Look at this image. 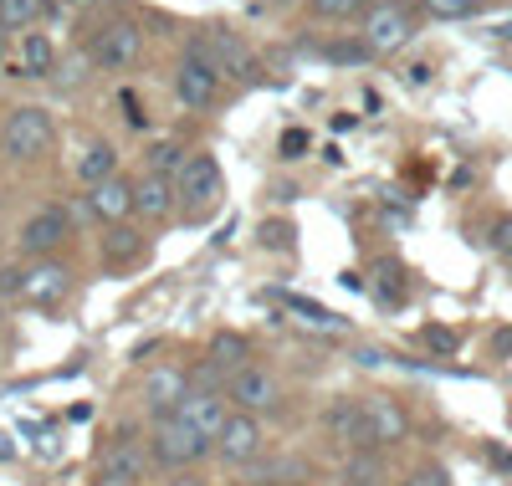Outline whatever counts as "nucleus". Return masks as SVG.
<instances>
[{
	"mask_svg": "<svg viewBox=\"0 0 512 486\" xmlns=\"http://www.w3.org/2000/svg\"><path fill=\"white\" fill-rule=\"evenodd\" d=\"M349 486H374V481H349Z\"/></svg>",
	"mask_w": 512,
	"mask_h": 486,
	"instance_id": "e433bc0d",
	"label": "nucleus"
},
{
	"mask_svg": "<svg viewBox=\"0 0 512 486\" xmlns=\"http://www.w3.org/2000/svg\"><path fill=\"white\" fill-rule=\"evenodd\" d=\"M175 420H180L190 435H200V440H210V446H216V435H221L226 420H231L226 389H190V394H185V405L175 410Z\"/></svg>",
	"mask_w": 512,
	"mask_h": 486,
	"instance_id": "20e7f679",
	"label": "nucleus"
},
{
	"mask_svg": "<svg viewBox=\"0 0 512 486\" xmlns=\"http://www.w3.org/2000/svg\"><path fill=\"white\" fill-rule=\"evenodd\" d=\"M0 292H6V297H26V272L6 267V272H0Z\"/></svg>",
	"mask_w": 512,
	"mask_h": 486,
	"instance_id": "7c9ffc66",
	"label": "nucleus"
},
{
	"mask_svg": "<svg viewBox=\"0 0 512 486\" xmlns=\"http://www.w3.org/2000/svg\"><path fill=\"white\" fill-rule=\"evenodd\" d=\"M41 11H47V0H0V31H31L41 21Z\"/></svg>",
	"mask_w": 512,
	"mask_h": 486,
	"instance_id": "412c9836",
	"label": "nucleus"
},
{
	"mask_svg": "<svg viewBox=\"0 0 512 486\" xmlns=\"http://www.w3.org/2000/svg\"><path fill=\"white\" fill-rule=\"evenodd\" d=\"M400 486H451V476H446L441 466H420V471H410Z\"/></svg>",
	"mask_w": 512,
	"mask_h": 486,
	"instance_id": "c85d7f7f",
	"label": "nucleus"
},
{
	"mask_svg": "<svg viewBox=\"0 0 512 486\" xmlns=\"http://www.w3.org/2000/svg\"><path fill=\"white\" fill-rule=\"evenodd\" d=\"M200 52L210 57V62H216V72L226 77H251V52L241 47V36L236 31H226V26H210L205 31V41H200Z\"/></svg>",
	"mask_w": 512,
	"mask_h": 486,
	"instance_id": "ddd939ff",
	"label": "nucleus"
},
{
	"mask_svg": "<svg viewBox=\"0 0 512 486\" xmlns=\"http://www.w3.org/2000/svg\"><path fill=\"white\" fill-rule=\"evenodd\" d=\"M0 144H6V154L11 159H41L52 144H57V128H52V113L47 108H11V118H6V134H0Z\"/></svg>",
	"mask_w": 512,
	"mask_h": 486,
	"instance_id": "f03ea898",
	"label": "nucleus"
},
{
	"mask_svg": "<svg viewBox=\"0 0 512 486\" xmlns=\"http://www.w3.org/2000/svg\"><path fill=\"white\" fill-rule=\"evenodd\" d=\"M410 36H415V16L405 6H395V0L364 11V47L374 57H395L400 47H410Z\"/></svg>",
	"mask_w": 512,
	"mask_h": 486,
	"instance_id": "7ed1b4c3",
	"label": "nucleus"
},
{
	"mask_svg": "<svg viewBox=\"0 0 512 486\" xmlns=\"http://www.w3.org/2000/svg\"><path fill=\"white\" fill-rule=\"evenodd\" d=\"M308 6H313L318 16H328V21H349V16L369 11V0H308Z\"/></svg>",
	"mask_w": 512,
	"mask_h": 486,
	"instance_id": "bb28decb",
	"label": "nucleus"
},
{
	"mask_svg": "<svg viewBox=\"0 0 512 486\" xmlns=\"http://www.w3.org/2000/svg\"><path fill=\"white\" fill-rule=\"evenodd\" d=\"M226 400H236V410H241V415L277 410L282 384H277V374H272V369H262V364H241V369L226 379Z\"/></svg>",
	"mask_w": 512,
	"mask_h": 486,
	"instance_id": "39448f33",
	"label": "nucleus"
},
{
	"mask_svg": "<svg viewBox=\"0 0 512 486\" xmlns=\"http://www.w3.org/2000/svg\"><path fill=\"white\" fill-rule=\"evenodd\" d=\"M103 251H108V261L128 267V261H139V251H144V236H139L134 226H108V236H103Z\"/></svg>",
	"mask_w": 512,
	"mask_h": 486,
	"instance_id": "4be33fe9",
	"label": "nucleus"
},
{
	"mask_svg": "<svg viewBox=\"0 0 512 486\" xmlns=\"http://www.w3.org/2000/svg\"><path fill=\"white\" fill-rule=\"evenodd\" d=\"M88 205H93V215L98 220H108V226H123L128 215H134V185L128 180H103V185H93V195H88Z\"/></svg>",
	"mask_w": 512,
	"mask_h": 486,
	"instance_id": "dca6fc26",
	"label": "nucleus"
},
{
	"mask_svg": "<svg viewBox=\"0 0 512 486\" xmlns=\"http://www.w3.org/2000/svg\"><path fill=\"white\" fill-rule=\"evenodd\" d=\"M287 307H292V313H303V323H318V328H344V318H338V313H328V307H318V302H308V297H282Z\"/></svg>",
	"mask_w": 512,
	"mask_h": 486,
	"instance_id": "a878e982",
	"label": "nucleus"
},
{
	"mask_svg": "<svg viewBox=\"0 0 512 486\" xmlns=\"http://www.w3.org/2000/svg\"><path fill=\"white\" fill-rule=\"evenodd\" d=\"M216 456H221L226 466H246V461H256V456H262V425L236 410V415L226 420V430L216 435Z\"/></svg>",
	"mask_w": 512,
	"mask_h": 486,
	"instance_id": "9d476101",
	"label": "nucleus"
},
{
	"mask_svg": "<svg viewBox=\"0 0 512 486\" xmlns=\"http://www.w3.org/2000/svg\"><path fill=\"white\" fill-rule=\"evenodd\" d=\"M144 52V31L134 21H113L93 36V62L108 67V72H123V67H134Z\"/></svg>",
	"mask_w": 512,
	"mask_h": 486,
	"instance_id": "6e6552de",
	"label": "nucleus"
},
{
	"mask_svg": "<svg viewBox=\"0 0 512 486\" xmlns=\"http://www.w3.org/2000/svg\"><path fill=\"white\" fill-rule=\"evenodd\" d=\"M303 149H308V134H303V128H287V134H282V159H297Z\"/></svg>",
	"mask_w": 512,
	"mask_h": 486,
	"instance_id": "2f4dec72",
	"label": "nucleus"
},
{
	"mask_svg": "<svg viewBox=\"0 0 512 486\" xmlns=\"http://www.w3.org/2000/svg\"><path fill=\"white\" fill-rule=\"evenodd\" d=\"M149 476V451L139 440H118V446L103 456V481L98 486H139Z\"/></svg>",
	"mask_w": 512,
	"mask_h": 486,
	"instance_id": "f8f14e48",
	"label": "nucleus"
},
{
	"mask_svg": "<svg viewBox=\"0 0 512 486\" xmlns=\"http://www.w3.org/2000/svg\"><path fill=\"white\" fill-rule=\"evenodd\" d=\"M425 343L441 348V353H451V348H456V333H446V328H425Z\"/></svg>",
	"mask_w": 512,
	"mask_h": 486,
	"instance_id": "473e14b6",
	"label": "nucleus"
},
{
	"mask_svg": "<svg viewBox=\"0 0 512 486\" xmlns=\"http://www.w3.org/2000/svg\"><path fill=\"white\" fill-rule=\"evenodd\" d=\"M175 93H180V103L195 108V113L221 98V72H216V62H210L200 47L185 52V62H180V72H175Z\"/></svg>",
	"mask_w": 512,
	"mask_h": 486,
	"instance_id": "423d86ee",
	"label": "nucleus"
},
{
	"mask_svg": "<svg viewBox=\"0 0 512 486\" xmlns=\"http://www.w3.org/2000/svg\"><path fill=\"white\" fill-rule=\"evenodd\" d=\"M185 394H190V374L185 369H154L149 379H144V405H149V415H159V420H175V410L185 405Z\"/></svg>",
	"mask_w": 512,
	"mask_h": 486,
	"instance_id": "9b49d317",
	"label": "nucleus"
},
{
	"mask_svg": "<svg viewBox=\"0 0 512 486\" xmlns=\"http://www.w3.org/2000/svg\"><path fill=\"white\" fill-rule=\"evenodd\" d=\"M328 430H333V440H344V446H364V451L374 446V440H369V420H364V405H359V400L333 405Z\"/></svg>",
	"mask_w": 512,
	"mask_h": 486,
	"instance_id": "a211bd4d",
	"label": "nucleus"
},
{
	"mask_svg": "<svg viewBox=\"0 0 512 486\" xmlns=\"http://www.w3.org/2000/svg\"><path fill=\"white\" fill-rule=\"evenodd\" d=\"M420 11L436 16V21H466V16H477L482 6L477 0H420Z\"/></svg>",
	"mask_w": 512,
	"mask_h": 486,
	"instance_id": "393cba45",
	"label": "nucleus"
},
{
	"mask_svg": "<svg viewBox=\"0 0 512 486\" xmlns=\"http://www.w3.org/2000/svg\"><path fill=\"white\" fill-rule=\"evenodd\" d=\"M72 169H77V180L93 190V185H103V180H113V174H118V154H113V144H88Z\"/></svg>",
	"mask_w": 512,
	"mask_h": 486,
	"instance_id": "6ab92c4d",
	"label": "nucleus"
},
{
	"mask_svg": "<svg viewBox=\"0 0 512 486\" xmlns=\"http://www.w3.org/2000/svg\"><path fill=\"white\" fill-rule=\"evenodd\" d=\"M52 62H57V47L41 31H26L21 36V67L31 72V77H47L52 72Z\"/></svg>",
	"mask_w": 512,
	"mask_h": 486,
	"instance_id": "aec40b11",
	"label": "nucleus"
},
{
	"mask_svg": "<svg viewBox=\"0 0 512 486\" xmlns=\"http://www.w3.org/2000/svg\"><path fill=\"white\" fill-rule=\"evenodd\" d=\"M62 6H72V11H93V6H103V0H62Z\"/></svg>",
	"mask_w": 512,
	"mask_h": 486,
	"instance_id": "72a5a7b5",
	"label": "nucleus"
},
{
	"mask_svg": "<svg viewBox=\"0 0 512 486\" xmlns=\"http://www.w3.org/2000/svg\"><path fill=\"white\" fill-rule=\"evenodd\" d=\"M175 486H205V481H175Z\"/></svg>",
	"mask_w": 512,
	"mask_h": 486,
	"instance_id": "c9c22d12",
	"label": "nucleus"
},
{
	"mask_svg": "<svg viewBox=\"0 0 512 486\" xmlns=\"http://www.w3.org/2000/svg\"><path fill=\"white\" fill-rule=\"evenodd\" d=\"M180 169H185V149H180V144H154V149H149V174L180 180Z\"/></svg>",
	"mask_w": 512,
	"mask_h": 486,
	"instance_id": "b1692460",
	"label": "nucleus"
},
{
	"mask_svg": "<svg viewBox=\"0 0 512 486\" xmlns=\"http://www.w3.org/2000/svg\"><path fill=\"white\" fill-rule=\"evenodd\" d=\"M400 292H405V272H395L390 261H384V267H379V297H384V302H395Z\"/></svg>",
	"mask_w": 512,
	"mask_h": 486,
	"instance_id": "cd10ccee",
	"label": "nucleus"
},
{
	"mask_svg": "<svg viewBox=\"0 0 512 486\" xmlns=\"http://www.w3.org/2000/svg\"><path fill=\"white\" fill-rule=\"evenodd\" d=\"M154 461L159 466H169V471H185V466H195L200 456H210L216 446H210V440H200V435H190L180 420H164L159 430H154Z\"/></svg>",
	"mask_w": 512,
	"mask_h": 486,
	"instance_id": "0eeeda50",
	"label": "nucleus"
},
{
	"mask_svg": "<svg viewBox=\"0 0 512 486\" xmlns=\"http://www.w3.org/2000/svg\"><path fill=\"white\" fill-rule=\"evenodd\" d=\"M67 236H72V220H67L62 205L31 210V215H26V226H21V251H26V256H52Z\"/></svg>",
	"mask_w": 512,
	"mask_h": 486,
	"instance_id": "1a4fd4ad",
	"label": "nucleus"
},
{
	"mask_svg": "<svg viewBox=\"0 0 512 486\" xmlns=\"http://www.w3.org/2000/svg\"><path fill=\"white\" fill-rule=\"evenodd\" d=\"M492 251L512 261V215H502V220H497V226H492Z\"/></svg>",
	"mask_w": 512,
	"mask_h": 486,
	"instance_id": "c756f323",
	"label": "nucleus"
},
{
	"mask_svg": "<svg viewBox=\"0 0 512 486\" xmlns=\"http://www.w3.org/2000/svg\"><path fill=\"white\" fill-rule=\"evenodd\" d=\"M175 195L185 200V215L190 220H210L221 210V195H226V180H221V164L210 154H190L180 180H175Z\"/></svg>",
	"mask_w": 512,
	"mask_h": 486,
	"instance_id": "f257e3e1",
	"label": "nucleus"
},
{
	"mask_svg": "<svg viewBox=\"0 0 512 486\" xmlns=\"http://www.w3.org/2000/svg\"><path fill=\"white\" fill-rule=\"evenodd\" d=\"M241 359H246V338L241 333H221L216 343H210V364H216V369H241Z\"/></svg>",
	"mask_w": 512,
	"mask_h": 486,
	"instance_id": "5701e85b",
	"label": "nucleus"
},
{
	"mask_svg": "<svg viewBox=\"0 0 512 486\" xmlns=\"http://www.w3.org/2000/svg\"><path fill=\"white\" fill-rule=\"evenodd\" d=\"M67 287H72V272L62 261H41V267L26 272V302H36V307H57L67 297Z\"/></svg>",
	"mask_w": 512,
	"mask_h": 486,
	"instance_id": "2eb2a0df",
	"label": "nucleus"
},
{
	"mask_svg": "<svg viewBox=\"0 0 512 486\" xmlns=\"http://www.w3.org/2000/svg\"><path fill=\"white\" fill-rule=\"evenodd\" d=\"M134 210L149 215V220H164L175 210V180H164V174H144L134 185Z\"/></svg>",
	"mask_w": 512,
	"mask_h": 486,
	"instance_id": "f3484780",
	"label": "nucleus"
},
{
	"mask_svg": "<svg viewBox=\"0 0 512 486\" xmlns=\"http://www.w3.org/2000/svg\"><path fill=\"white\" fill-rule=\"evenodd\" d=\"M364 420H369V440L374 446H395V440H405L410 420L395 400H384V394H374V400H364Z\"/></svg>",
	"mask_w": 512,
	"mask_h": 486,
	"instance_id": "4468645a",
	"label": "nucleus"
},
{
	"mask_svg": "<svg viewBox=\"0 0 512 486\" xmlns=\"http://www.w3.org/2000/svg\"><path fill=\"white\" fill-rule=\"evenodd\" d=\"M477 6H487V0H477Z\"/></svg>",
	"mask_w": 512,
	"mask_h": 486,
	"instance_id": "4c0bfd02",
	"label": "nucleus"
},
{
	"mask_svg": "<svg viewBox=\"0 0 512 486\" xmlns=\"http://www.w3.org/2000/svg\"><path fill=\"white\" fill-rule=\"evenodd\" d=\"M0 57H6V31H0Z\"/></svg>",
	"mask_w": 512,
	"mask_h": 486,
	"instance_id": "f704fd0d",
	"label": "nucleus"
}]
</instances>
